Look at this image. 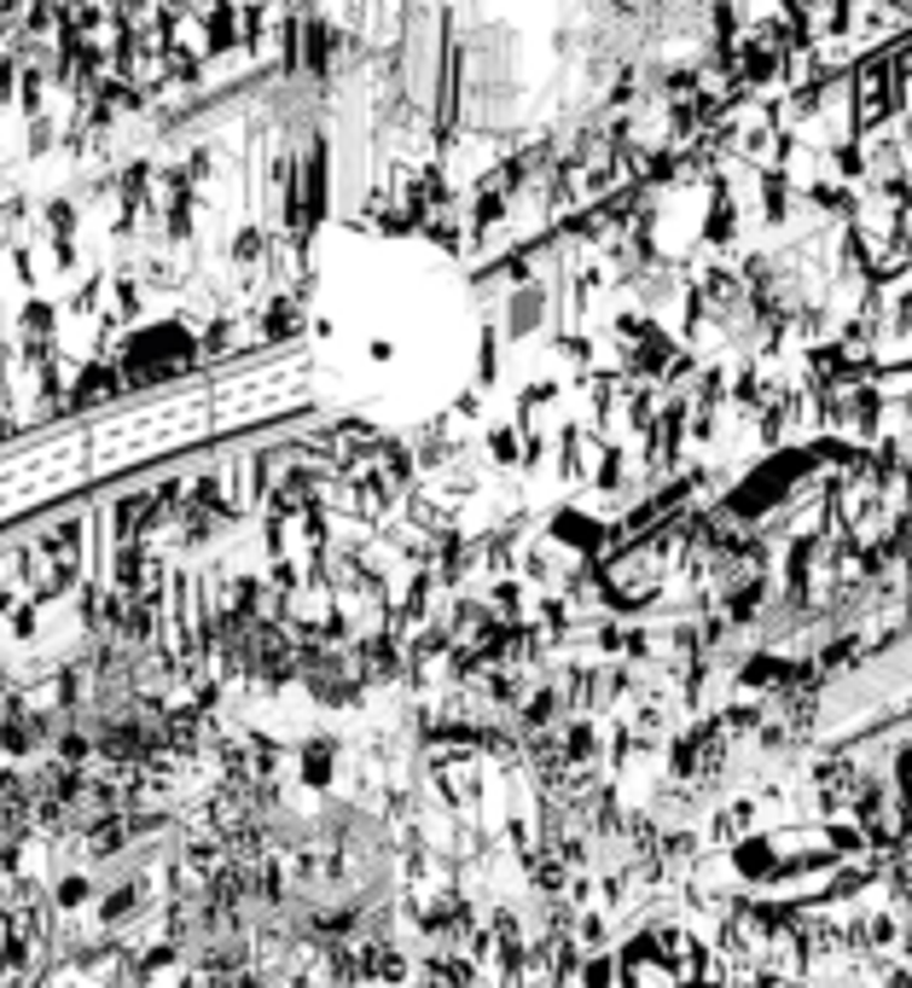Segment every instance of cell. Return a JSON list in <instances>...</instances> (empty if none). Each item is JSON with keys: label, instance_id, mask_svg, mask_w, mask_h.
I'll return each mask as SVG.
<instances>
[{"label": "cell", "instance_id": "1", "mask_svg": "<svg viewBox=\"0 0 912 988\" xmlns=\"http://www.w3.org/2000/svg\"><path fill=\"white\" fill-rule=\"evenodd\" d=\"M465 297L430 250L338 239L309 297L314 372L343 408L401 419L453 390L465 361Z\"/></svg>", "mask_w": 912, "mask_h": 988}]
</instances>
